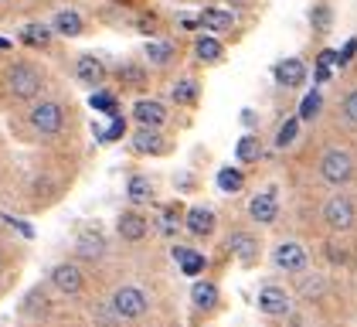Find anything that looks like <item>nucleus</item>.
Masks as SVG:
<instances>
[{
    "mask_svg": "<svg viewBox=\"0 0 357 327\" xmlns=\"http://www.w3.org/2000/svg\"><path fill=\"white\" fill-rule=\"evenodd\" d=\"M320 177L327 181V184H347L351 177H354V157L347 154V150H340V147H333L327 150L324 157H320Z\"/></svg>",
    "mask_w": 357,
    "mask_h": 327,
    "instance_id": "nucleus-1",
    "label": "nucleus"
},
{
    "mask_svg": "<svg viewBox=\"0 0 357 327\" xmlns=\"http://www.w3.org/2000/svg\"><path fill=\"white\" fill-rule=\"evenodd\" d=\"M3 82H7V92H10L14 99H34V96L41 92V75H38V68H31V65H10Z\"/></svg>",
    "mask_w": 357,
    "mask_h": 327,
    "instance_id": "nucleus-2",
    "label": "nucleus"
},
{
    "mask_svg": "<svg viewBox=\"0 0 357 327\" xmlns=\"http://www.w3.org/2000/svg\"><path fill=\"white\" fill-rule=\"evenodd\" d=\"M324 221H327L333 232H347V228H354V221H357L354 201H351L347 194H333L327 205H324Z\"/></svg>",
    "mask_w": 357,
    "mask_h": 327,
    "instance_id": "nucleus-3",
    "label": "nucleus"
},
{
    "mask_svg": "<svg viewBox=\"0 0 357 327\" xmlns=\"http://www.w3.org/2000/svg\"><path fill=\"white\" fill-rule=\"evenodd\" d=\"M31 126H34L41 136L61 133V126H65V106L55 103V99H48V103L34 106L31 109Z\"/></svg>",
    "mask_w": 357,
    "mask_h": 327,
    "instance_id": "nucleus-4",
    "label": "nucleus"
},
{
    "mask_svg": "<svg viewBox=\"0 0 357 327\" xmlns=\"http://www.w3.org/2000/svg\"><path fill=\"white\" fill-rule=\"evenodd\" d=\"M112 307H116V314H119L123 321H137V317L146 314L150 300H146V293H143L139 286H119V290L112 293Z\"/></svg>",
    "mask_w": 357,
    "mask_h": 327,
    "instance_id": "nucleus-5",
    "label": "nucleus"
},
{
    "mask_svg": "<svg viewBox=\"0 0 357 327\" xmlns=\"http://www.w3.org/2000/svg\"><path fill=\"white\" fill-rule=\"evenodd\" d=\"M52 283H55V290H61L65 297H75V293H82L85 276L75 263H58L55 270H52Z\"/></svg>",
    "mask_w": 357,
    "mask_h": 327,
    "instance_id": "nucleus-6",
    "label": "nucleus"
},
{
    "mask_svg": "<svg viewBox=\"0 0 357 327\" xmlns=\"http://www.w3.org/2000/svg\"><path fill=\"white\" fill-rule=\"evenodd\" d=\"M259 310H262L266 317H286V314H289V297H286V290H279V286L259 290Z\"/></svg>",
    "mask_w": 357,
    "mask_h": 327,
    "instance_id": "nucleus-7",
    "label": "nucleus"
},
{
    "mask_svg": "<svg viewBox=\"0 0 357 327\" xmlns=\"http://www.w3.org/2000/svg\"><path fill=\"white\" fill-rule=\"evenodd\" d=\"M75 252H79V259H89V263L102 259V256H106L102 232H99V228H85L82 235H79V242H75Z\"/></svg>",
    "mask_w": 357,
    "mask_h": 327,
    "instance_id": "nucleus-8",
    "label": "nucleus"
},
{
    "mask_svg": "<svg viewBox=\"0 0 357 327\" xmlns=\"http://www.w3.org/2000/svg\"><path fill=\"white\" fill-rule=\"evenodd\" d=\"M275 266L286 272H300L306 266V249L300 242H282L275 249Z\"/></svg>",
    "mask_w": 357,
    "mask_h": 327,
    "instance_id": "nucleus-9",
    "label": "nucleus"
},
{
    "mask_svg": "<svg viewBox=\"0 0 357 327\" xmlns=\"http://www.w3.org/2000/svg\"><path fill=\"white\" fill-rule=\"evenodd\" d=\"M133 116H137L139 126H150V130H160L167 119V109L157 103V99H139L133 106Z\"/></svg>",
    "mask_w": 357,
    "mask_h": 327,
    "instance_id": "nucleus-10",
    "label": "nucleus"
},
{
    "mask_svg": "<svg viewBox=\"0 0 357 327\" xmlns=\"http://www.w3.org/2000/svg\"><path fill=\"white\" fill-rule=\"evenodd\" d=\"M248 215L255 218L259 225H269V221H275V215H279V205H275V194H273V191H266V194H255V198H252V205H248Z\"/></svg>",
    "mask_w": 357,
    "mask_h": 327,
    "instance_id": "nucleus-11",
    "label": "nucleus"
},
{
    "mask_svg": "<svg viewBox=\"0 0 357 327\" xmlns=\"http://www.w3.org/2000/svg\"><path fill=\"white\" fill-rule=\"evenodd\" d=\"M275 79H279V85H286V89H296L306 79V65H303L300 58H286V61L275 65Z\"/></svg>",
    "mask_w": 357,
    "mask_h": 327,
    "instance_id": "nucleus-12",
    "label": "nucleus"
},
{
    "mask_svg": "<svg viewBox=\"0 0 357 327\" xmlns=\"http://www.w3.org/2000/svg\"><path fill=\"white\" fill-rule=\"evenodd\" d=\"M75 75H79V82H85V85H99V82L106 79V65L99 61V58H92V54H85V58H79V65H75Z\"/></svg>",
    "mask_w": 357,
    "mask_h": 327,
    "instance_id": "nucleus-13",
    "label": "nucleus"
},
{
    "mask_svg": "<svg viewBox=\"0 0 357 327\" xmlns=\"http://www.w3.org/2000/svg\"><path fill=\"white\" fill-rule=\"evenodd\" d=\"M228 249H231V252H235L245 266H248V263H255V256H259V242H255L248 232H235V235L228 239Z\"/></svg>",
    "mask_w": 357,
    "mask_h": 327,
    "instance_id": "nucleus-14",
    "label": "nucleus"
},
{
    "mask_svg": "<svg viewBox=\"0 0 357 327\" xmlns=\"http://www.w3.org/2000/svg\"><path fill=\"white\" fill-rule=\"evenodd\" d=\"M119 235H123L126 242H139V239L146 235V218L137 215V212L119 215Z\"/></svg>",
    "mask_w": 357,
    "mask_h": 327,
    "instance_id": "nucleus-15",
    "label": "nucleus"
},
{
    "mask_svg": "<svg viewBox=\"0 0 357 327\" xmlns=\"http://www.w3.org/2000/svg\"><path fill=\"white\" fill-rule=\"evenodd\" d=\"M133 150H137V154H160V150H164V140H160L157 130L139 126L137 136H133Z\"/></svg>",
    "mask_w": 357,
    "mask_h": 327,
    "instance_id": "nucleus-16",
    "label": "nucleus"
},
{
    "mask_svg": "<svg viewBox=\"0 0 357 327\" xmlns=\"http://www.w3.org/2000/svg\"><path fill=\"white\" fill-rule=\"evenodd\" d=\"M184 225H188L191 235H208V232L215 228V215H211L208 208H191L188 218H184Z\"/></svg>",
    "mask_w": 357,
    "mask_h": 327,
    "instance_id": "nucleus-17",
    "label": "nucleus"
},
{
    "mask_svg": "<svg viewBox=\"0 0 357 327\" xmlns=\"http://www.w3.org/2000/svg\"><path fill=\"white\" fill-rule=\"evenodd\" d=\"M174 259L181 263V270L188 272V276H197V272L204 270V256H201V252H194V249H184V245H177V249H174Z\"/></svg>",
    "mask_w": 357,
    "mask_h": 327,
    "instance_id": "nucleus-18",
    "label": "nucleus"
},
{
    "mask_svg": "<svg viewBox=\"0 0 357 327\" xmlns=\"http://www.w3.org/2000/svg\"><path fill=\"white\" fill-rule=\"evenodd\" d=\"M231 24H235V17L228 10H218V7L201 10V27H208V31H228Z\"/></svg>",
    "mask_w": 357,
    "mask_h": 327,
    "instance_id": "nucleus-19",
    "label": "nucleus"
},
{
    "mask_svg": "<svg viewBox=\"0 0 357 327\" xmlns=\"http://www.w3.org/2000/svg\"><path fill=\"white\" fill-rule=\"evenodd\" d=\"M191 300H194V307H201V310H211V307L218 303V286H215V283H194Z\"/></svg>",
    "mask_w": 357,
    "mask_h": 327,
    "instance_id": "nucleus-20",
    "label": "nucleus"
},
{
    "mask_svg": "<svg viewBox=\"0 0 357 327\" xmlns=\"http://www.w3.org/2000/svg\"><path fill=\"white\" fill-rule=\"evenodd\" d=\"M55 31L58 34H82V17L75 14V10H58L55 14Z\"/></svg>",
    "mask_w": 357,
    "mask_h": 327,
    "instance_id": "nucleus-21",
    "label": "nucleus"
},
{
    "mask_svg": "<svg viewBox=\"0 0 357 327\" xmlns=\"http://www.w3.org/2000/svg\"><path fill=\"white\" fill-rule=\"evenodd\" d=\"M126 194H130V201L133 205H146L150 198H153V188H150V181L146 177H130V184H126Z\"/></svg>",
    "mask_w": 357,
    "mask_h": 327,
    "instance_id": "nucleus-22",
    "label": "nucleus"
},
{
    "mask_svg": "<svg viewBox=\"0 0 357 327\" xmlns=\"http://www.w3.org/2000/svg\"><path fill=\"white\" fill-rule=\"evenodd\" d=\"M146 58H150V65H167L174 58V45L170 41H146Z\"/></svg>",
    "mask_w": 357,
    "mask_h": 327,
    "instance_id": "nucleus-23",
    "label": "nucleus"
},
{
    "mask_svg": "<svg viewBox=\"0 0 357 327\" xmlns=\"http://www.w3.org/2000/svg\"><path fill=\"white\" fill-rule=\"evenodd\" d=\"M221 41L218 38H211V34H201L197 38V58H204V61H218L221 58Z\"/></svg>",
    "mask_w": 357,
    "mask_h": 327,
    "instance_id": "nucleus-24",
    "label": "nucleus"
},
{
    "mask_svg": "<svg viewBox=\"0 0 357 327\" xmlns=\"http://www.w3.org/2000/svg\"><path fill=\"white\" fill-rule=\"evenodd\" d=\"M235 154H238V161L242 164H252V161H259L262 147H259V140H255V136H242V140H238V147H235Z\"/></svg>",
    "mask_w": 357,
    "mask_h": 327,
    "instance_id": "nucleus-25",
    "label": "nucleus"
},
{
    "mask_svg": "<svg viewBox=\"0 0 357 327\" xmlns=\"http://www.w3.org/2000/svg\"><path fill=\"white\" fill-rule=\"evenodd\" d=\"M170 96H174V103L191 106L194 99H197V85H194L191 79H184V82H177V85H174V92H170Z\"/></svg>",
    "mask_w": 357,
    "mask_h": 327,
    "instance_id": "nucleus-26",
    "label": "nucleus"
},
{
    "mask_svg": "<svg viewBox=\"0 0 357 327\" xmlns=\"http://www.w3.org/2000/svg\"><path fill=\"white\" fill-rule=\"evenodd\" d=\"M92 317L99 321V327H119V321H123V317L116 314V307H112V300H109V303H99Z\"/></svg>",
    "mask_w": 357,
    "mask_h": 327,
    "instance_id": "nucleus-27",
    "label": "nucleus"
},
{
    "mask_svg": "<svg viewBox=\"0 0 357 327\" xmlns=\"http://www.w3.org/2000/svg\"><path fill=\"white\" fill-rule=\"evenodd\" d=\"M245 184L242 181V170H235V167H225V170H218V188L221 191H238Z\"/></svg>",
    "mask_w": 357,
    "mask_h": 327,
    "instance_id": "nucleus-28",
    "label": "nucleus"
},
{
    "mask_svg": "<svg viewBox=\"0 0 357 327\" xmlns=\"http://www.w3.org/2000/svg\"><path fill=\"white\" fill-rule=\"evenodd\" d=\"M296 133H300V119H286L282 126H279V133H275V147H289L293 140H296Z\"/></svg>",
    "mask_w": 357,
    "mask_h": 327,
    "instance_id": "nucleus-29",
    "label": "nucleus"
},
{
    "mask_svg": "<svg viewBox=\"0 0 357 327\" xmlns=\"http://www.w3.org/2000/svg\"><path fill=\"white\" fill-rule=\"evenodd\" d=\"M24 41H28V45H41V48H45V45L52 41V31H48L45 24H28V27H24Z\"/></svg>",
    "mask_w": 357,
    "mask_h": 327,
    "instance_id": "nucleus-30",
    "label": "nucleus"
},
{
    "mask_svg": "<svg viewBox=\"0 0 357 327\" xmlns=\"http://www.w3.org/2000/svg\"><path fill=\"white\" fill-rule=\"evenodd\" d=\"M317 112H320V92H310L300 106V119H313Z\"/></svg>",
    "mask_w": 357,
    "mask_h": 327,
    "instance_id": "nucleus-31",
    "label": "nucleus"
},
{
    "mask_svg": "<svg viewBox=\"0 0 357 327\" xmlns=\"http://www.w3.org/2000/svg\"><path fill=\"white\" fill-rule=\"evenodd\" d=\"M344 119H347L351 126H357V89L347 92V99H344Z\"/></svg>",
    "mask_w": 357,
    "mask_h": 327,
    "instance_id": "nucleus-32",
    "label": "nucleus"
},
{
    "mask_svg": "<svg viewBox=\"0 0 357 327\" xmlns=\"http://www.w3.org/2000/svg\"><path fill=\"white\" fill-rule=\"evenodd\" d=\"M119 79L139 85V82H143V72H139V68H119Z\"/></svg>",
    "mask_w": 357,
    "mask_h": 327,
    "instance_id": "nucleus-33",
    "label": "nucleus"
},
{
    "mask_svg": "<svg viewBox=\"0 0 357 327\" xmlns=\"http://www.w3.org/2000/svg\"><path fill=\"white\" fill-rule=\"evenodd\" d=\"M89 103H92V109H106V112H109V109H112V96H92Z\"/></svg>",
    "mask_w": 357,
    "mask_h": 327,
    "instance_id": "nucleus-34",
    "label": "nucleus"
},
{
    "mask_svg": "<svg viewBox=\"0 0 357 327\" xmlns=\"http://www.w3.org/2000/svg\"><path fill=\"white\" fill-rule=\"evenodd\" d=\"M327 21H330V10H327V7H317V10H313V24L327 27Z\"/></svg>",
    "mask_w": 357,
    "mask_h": 327,
    "instance_id": "nucleus-35",
    "label": "nucleus"
},
{
    "mask_svg": "<svg viewBox=\"0 0 357 327\" xmlns=\"http://www.w3.org/2000/svg\"><path fill=\"white\" fill-rule=\"evenodd\" d=\"M354 52H357V41H354V38H351V41L344 45V52H340V65H347V61L354 58Z\"/></svg>",
    "mask_w": 357,
    "mask_h": 327,
    "instance_id": "nucleus-36",
    "label": "nucleus"
},
{
    "mask_svg": "<svg viewBox=\"0 0 357 327\" xmlns=\"http://www.w3.org/2000/svg\"><path fill=\"white\" fill-rule=\"evenodd\" d=\"M123 130H126V123H123V119H116V123H112L102 136H106V140H116V136H123Z\"/></svg>",
    "mask_w": 357,
    "mask_h": 327,
    "instance_id": "nucleus-37",
    "label": "nucleus"
},
{
    "mask_svg": "<svg viewBox=\"0 0 357 327\" xmlns=\"http://www.w3.org/2000/svg\"><path fill=\"white\" fill-rule=\"evenodd\" d=\"M320 65H324V68H330V65H340V54H337V52H324V54H320Z\"/></svg>",
    "mask_w": 357,
    "mask_h": 327,
    "instance_id": "nucleus-38",
    "label": "nucleus"
},
{
    "mask_svg": "<svg viewBox=\"0 0 357 327\" xmlns=\"http://www.w3.org/2000/svg\"><path fill=\"white\" fill-rule=\"evenodd\" d=\"M160 228H164L167 235H170V232L177 228V215H174V212H164V225H160Z\"/></svg>",
    "mask_w": 357,
    "mask_h": 327,
    "instance_id": "nucleus-39",
    "label": "nucleus"
},
{
    "mask_svg": "<svg viewBox=\"0 0 357 327\" xmlns=\"http://www.w3.org/2000/svg\"><path fill=\"white\" fill-rule=\"evenodd\" d=\"M3 3H7V0H0V7H3Z\"/></svg>",
    "mask_w": 357,
    "mask_h": 327,
    "instance_id": "nucleus-40",
    "label": "nucleus"
}]
</instances>
